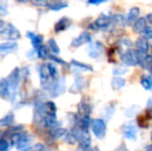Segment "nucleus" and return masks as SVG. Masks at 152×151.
Here are the masks:
<instances>
[{
    "label": "nucleus",
    "mask_w": 152,
    "mask_h": 151,
    "mask_svg": "<svg viewBox=\"0 0 152 151\" xmlns=\"http://www.w3.org/2000/svg\"><path fill=\"white\" fill-rule=\"evenodd\" d=\"M0 12L3 15H5L7 12V2L0 1Z\"/></svg>",
    "instance_id": "ea45409f"
},
{
    "label": "nucleus",
    "mask_w": 152,
    "mask_h": 151,
    "mask_svg": "<svg viewBox=\"0 0 152 151\" xmlns=\"http://www.w3.org/2000/svg\"><path fill=\"white\" fill-rule=\"evenodd\" d=\"M111 22H112V18L110 16H107V15L102 14L94 21L92 24H90L89 28L91 30L97 31V30H102V29H106L110 26Z\"/></svg>",
    "instance_id": "39448f33"
},
{
    "label": "nucleus",
    "mask_w": 152,
    "mask_h": 151,
    "mask_svg": "<svg viewBox=\"0 0 152 151\" xmlns=\"http://www.w3.org/2000/svg\"><path fill=\"white\" fill-rule=\"evenodd\" d=\"M46 65H47V67H48V71H49V74H50L51 78L56 79L57 75H58V71H57L56 66H55L54 64H52V63H48V64H46Z\"/></svg>",
    "instance_id": "473e14b6"
},
{
    "label": "nucleus",
    "mask_w": 152,
    "mask_h": 151,
    "mask_svg": "<svg viewBox=\"0 0 152 151\" xmlns=\"http://www.w3.org/2000/svg\"><path fill=\"white\" fill-rule=\"evenodd\" d=\"M102 53H104V44H102V42H98V40L91 42L90 47H89V49H88L89 57H91V58H93V59H97L102 56Z\"/></svg>",
    "instance_id": "1a4fd4ad"
},
{
    "label": "nucleus",
    "mask_w": 152,
    "mask_h": 151,
    "mask_svg": "<svg viewBox=\"0 0 152 151\" xmlns=\"http://www.w3.org/2000/svg\"><path fill=\"white\" fill-rule=\"evenodd\" d=\"M150 75H151V76H152V69H150Z\"/></svg>",
    "instance_id": "8fccbe9b"
},
{
    "label": "nucleus",
    "mask_w": 152,
    "mask_h": 151,
    "mask_svg": "<svg viewBox=\"0 0 152 151\" xmlns=\"http://www.w3.org/2000/svg\"><path fill=\"white\" fill-rule=\"evenodd\" d=\"M70 25H72V20H70L69 18H67V17H63V18H61L60 20L55 24L54 30H55V32H57V33L62 32V31L66 30Z\"/></svg>",
    "instance_id": "f3484780"
},
{
    "label": "nucleus",
    "mask_w": 152,
    "mask_h": 151,
    "mask_svg": "<svg viewBox=\"0 0 152 151\" xmlns=\"http://www.w3.org/2000/svg\"><path fill=\"white\" fill-rule=\"evenodd\" d=\"M12 95V91L7 79L0 80V97L4 99H8Z\"/></svg>",
    "instance_id": "9b49d317"
},
{
    "label": "nucleus",
    "mask_w": 152,
    "mask_h": 151,
    "mask_svg": "<svg viewBox=\"0 0 152 151\" xmlns=\"http://www.w3.org/2000/svg\"><path fill=\"white\" fill-rule=\"evenodd\" d=\"M12 143H16V147L18 150L29 151V149L31 148L30 145L33 137L26 133H16L12 136Z\"/></svg>",
    "instance_id": "f257e3e1"
},
{
    "label": "nucleus",
    "mask_w": 152,
    "mask_h": 151,
    "mask_svg": "<svg viewBox=\"0 0 152 151\" xmlns=\"http://www.w3.org/2000/svg\"><path fill=\"white\" fill-rule=\"evenodd\" d=\"M146 151H152V145H147L146 146Z\"/></svg>",
    "instance_id": "de8ad7c7"
},
{
    "label": "nucleus",
    "mask_w": 152,
    "mask_h": 151,
    "mask_svg": "<svg viewBox=\"0 0 152 151\" xmlns=\"http://www.w3.org/2000/svg\"><path fill=\"white\" fill-rule=\"evenodd\" d=\"M0 34L4 38H6V39H8V40H12V42H16V40L18 39V38H20L21 36L18 29L12 24H10V23L3 25L2 29L0 30Z\"/></svg>",
    "instance_id": "20e7f679"
},
{
    "label": "nucleus",
    "mask_w": 152,
    "mask_h": 151,
    "mask_svg": "<svg viewBox=\"0 0 152 151\" xmlns=\"http://www.w3.org/2000/svg\"><path fill=\"white\" fill-rule=\"evenodd\" d=\"M142 37L146 38L147 40L152 39V27H147L145 31L142 33Z\"/></svg>",
    "instance_id": "e433bc0d"
},
{
    "label": "nucleus",
    "mask_w": 152,
    "mask_h": 151,
    "mask_svg": "<svg viewBox=\"0 0 152 151\" xmlns=\"http://www.w3.org/2000/svg\"><path fill=\"white\" fill-rule=\"evenodd\" d=\"M120 59L122 62L125 65H127V66H134V65L138 64L136 60V57H134V51H132V50H128V51H126V52L122 53Z\"/></svg>",
    "instance_id": "2eb2a0df"
},
{
    "label": "nucleus",
    "mask_w": 152,
    "mask_h": 151,
    "mask_svg": "<svg viewBox=\"0 0 152 151\" xmlns=\"http://www.w3.org/2000/svg\"><path fill=\"white\" fill-rule=\"evenodd\" d=\"M125 84H126L125 80L122 77H114L112 79V82H111V87H112L113 90L116 91L125 86Z\"/></svg>",
    "instance_id": "4be33fe9"
},
{
    "label": "nucleus",
    "mask_w": 152,
    "mask_h": 151,
    "mask_svg": "<svg viewBox=\"0 0 152 151\" xmlns=\"http://www.w3.org/2000/svg\"><path fill=\"white\" fill-rule=\"evenodd\" d=\"M106 2V0H89L88 4H94V5H98V4H102Z\"/></svg>",
    "instance_id": "c03bdc74"
},
{
    "label": "nucleus",
    "mask_w": 152,
    "mask_h": 151,
    "mask_svg": "<svg viewBox=\"0 0 152 151\" xmlns=\"http://www.w3.org/2000/svg\"><path fill=\"white\" fill-rule=\"evenodd\" d=\"M68 4L64 1H51L48 2V5L47 7L51 10H54V12H58V10H61L63 8L67 7Z\"/></svg>",
    "instance_id": "412c9836"
},
{
    "label": "nucleus",
    "mask_w": 152,
    "mask_h": 151,
    "mask_svg": "<svg viewBox=\"0 0 152 151\" xmlns=\"http://www.w3.org/2000/svg\"><path fill=\"white\" fill-rule=\"evenodd\" d=\"M147 106H148V109L152 112V99L151 98L149 99V101H148V104H147Z\"/></svg>",
    "instance_id": "49530a36"
},
{
    "label": "nucleus",
    "mask_w": 152,
    "mask_h": 151,
    "mask_svg": "<svg viewBox=\"0 0 152 151\" xmlns=\"http://www.w3.org/2000/svg\"><path fill=\"white\" fill-rule=\"evenodd\" d=\"M45 150H46V147L40 143L35 144V145L32 146L30 149H29V151H45Z\"/></svg>",
    "instance_id": "58836bf2"
},
{
    "label": "nucleus",
    "mask_w": 152,
    "mask_h": 151,
    "mask_svg": "<svg viewBox=\"0 0 152 151\" xmlns=\"http://www.w3.org/2000/svg\"><path fill=\"white\" fill-rule=\"evenodd\" d=\"M18 44L16 42H5L0 44V54L7 55L10 53H12L17 51Z\"/></svg>",
    "instance_id": "dca6fc26"
},
{
    "label": "nucleus",
    "mask_w": 152,
    "mask_h": 151,
    "mask_svg": "<svg viewBox=\"0 0 152 151\" xmlns=\"http://www.w3.org/2000/svg\"><path fill=\"white\" fill-rule=\"evenodd\" d=\"M91 112H92V106L90 101L88 99H85L84 97L78 106V114L81 117H84V116H89Z\"/></svg>",
    "instance_id": "4468645a"
},
{
    "label": "nucleus",
    "mask_w": 152,
    "mask_h": 151,
    "mask_svg": "<svg viewBox=\"0 0 152 151\" xmlns=\"http://www.w3.org/2000/svg\"><path fill=\"white\" fill-rule=\"evenodd\" d=\"M90 127L92 129L93 135L95 136L97 139H99V140L104 139L107 133V124L104 119H99V118L92 119Z\"/></svg>",
    "instance_id": "7ed1b4c3"
},
{
    "label": "nucleus",
    "mask_w": 152,
    "mask_h": 151,
    "mask_svg": "<svg viewBox=\"0 0 152 151\" xmlns=\"http://www.w3.org/2000/svg\"><path fill=\"white\" fill-rule=\"evenodd\" d=\"M139 16H140V8H139L138 6L132 7L125 17V25H127V26H132V25L137 22V20L139 19Z\"/></svg>",
    "instance_id": "f8f14e48"
},
{
    "label": "nucleus",
    "mask_w": 152,
    "mask_h": 151,
    "mask_svg": "<svg viewBox=\"0 0 152 151\" xmlns=\"http://www.w3.org/2000/svg\"><path fill=\"white\" fill-rule=\"evenodd\" d=\"M77 126L80 127L83 131H89V126H91V119L90 116H84L81 117L79 121L77 122Z\"/></svg>",
    "instance_id": "aec40b11"
},
{
    "label": "nucleus",
    "mask_w": 152,
    "mask_h": 151,
    "mask_svg": "<svg viewBox=\"0 0 152 151\" xmlns=\"http://www.w3.org/2000/svg\"><path fill=\"white\" fill-rule=\"evenodd\" d=\"M127 73H128V69H126V67L118 66L113 69V75L115 77H120L122 75H126Z\"/></svg>",
    "instance_id": "2f4dec72"
},
{
    "label": "nucleus",
    "mask_w": 152,
    "mask_h": 151,
    "mask_svg": "<svg viewBox=\"0 0 152 151\" xmlns=\"http://www.w3.org/2000/svg\"><path fill=\"white\" fill-rule=\"evenodd\" d=\"M149 117H147V115H140V116L138 117V119H137V122H138L139 126L140 127H144V128H146V127H148V122H149Z\"/></svg>",
    "instance_id": "c756f323"
},
{
    "label": "nucleus",
    "mask_w": 152,
    "mask_h": 151,
    "mask_svg": "<svg viewBox=\"0 0 152 151\" xmlns=\"http://www.w3.org/2000/svg\"><path fill=\"white\" fill-rule=\"evenodd\" d=\"M112 22L115 25H120V24L125 25V17L122 16V15H116V16H114L112 18Z\"/></svg>",
    "instance_id": "72a5a7b5"
},
{
    "label": "nucleus",
    "mask_w": 152,
    "mask_h": 151,
    "mask_svg": "<svg viewBox=\"0 0 152 151\" xmlns=\"http://www.w3.org/2000/svg\"><path fill=\"white\" fill-rule=\"evenodd\" d=\"M122 135L125 139L130 140V141H136L137 137H138V131H137L136 126L132 123H127L124 124L121 127Z\"/></svg>",
    "instance_id": "6e6552de"
},
{
    "label": "nucleus",
    "mask_w": 152,
    "mask_h": 151,
    "mask_svg": "<svg viewBox=\"0 0 152 151\" xmlns=\"http://www.w3.org/2000/svg\"><path fill=\"white\" fill-rule=\"evenodd\" d=\"M36 55H37V57L40 59H47L48 57H50L48 48H47L46 46H42V44L36 50Z\"/></svg>",
    "instance_id": "bb28decb"
},
{
    "label": "nucleus",
    "mask_w": 152,
    "mask_h": 151,
    "mask_svg": "<svg viewBox=\"0 0 152 151\" xmlns=\"http://www.w3.org/2000/svg\"><path fill=\"white\" fill-rule=\"evenodd\" d=\"M141 66L143 67V69H152V55H148L147 56V58L145 59V61L143 62V64L141 65Z\"/></svg>",
    "instance_id": "f704fd0d"
},
{
    "label": "nucleus",
    "mask_w": 152,
    "mask_h": 151,
    "mask_svg": "<svg viewBox=\"0 0 152 151\" xmlns=\"http://www.w3.org/2000/svg\"><path fill=\"white\" fill-rule=\"evenodd\" d=\"M38 71H39V79H40V84H42V87L47 90H49L51 84H52V81H51V76L49 74L48 67L47 65L42 64L39 65V69H38Z\"/></svg>",
    "instance_id": "0eeeda50"
},
{
    "label": "nucleus",
    "mask_w": 152,
    "mask_h": 151,
    "mask_svg": "<svg viewBox=\"0 0 152 151\" xmlns=\"http://www.w3.org/2000/svg\"><path fill=\"white\" fill-rule=\"evenodd\" d=\"M48 46H49V49L51 50V52H52L54 55H57L60 53V49H59L58 44H57V42L55 39L50 38V39L48 40Z\"/></svg>",
    "instance_id": "cd10ccee"
},
{
    "label": "nucleus",
    "mask_w": 152,
    "mask_h": 151,
    "mask_svg": "<svg viewBox=\"0 0 152 151\" xmlns=\"http://www.w3.org/2000/svg\"><path fill=\"white\" fill-rule=\"evenodd\" d=\"M82 80L83 79L82 78H79V79H77L76 80V82H75V87L77 88V90H81V89L84 87V84L82 83Z\"/></svg>",
    "instance_id": "a19ab883"
},
{
    "label": "nucleus",
    "mask_w": 152,
    "mask_h": 151,
    "mask_svg": "<svg viewBox=\"0 0 152 151\" xmlns=\"http://www.w3.org/2000/svg\"><path fill=\"white\" fill-rule=\"evenodd\" d=\"M132 46V42H130L129 39H126V38H123V39L120 40V47L123 48L124 52L129 50V47Z\"/></svg>",
    "instance_id": "c9c22d12"
},
{
    "label": "nucleus",
    "mask_w": 152,
    "mask_h": 151,
    "mask_svg": "<svg viewBox=\"0 0 152 151\" xmlns=\"http://www.w3.org/2000/svg\"><path fill=\"white\" fill-rule=\"evenodd\" d=\"M72 131L75 135V137H76L77 142H78L79 145H80V147L82 148L83 150L90 149L91 137H90L89 131H83V129H81L80 127H78V126H75Z\"/></svg>",
    "instance_id": "f03ea898"
},
{
    "label": "nucleus",
    "mask_w": 152,
    "mask_h": 151,
    "mask_svg": "<svg viewBox=\"0 0 152 151\" xmlns=\"http://www.w3.org/2000/svg\"><path fill=\"white\" fill-rule=\"evenodd\" d=\"M141 85L145 90H151L152 89V79L150 77H143L141 79Z\"/></svg>",
    "instance_id": "c85d7f7f"
},
{
    "label": "nucleus",
    "mask_w": 152,
    "mask_h": 151,
    "mask_svg": "<svg viewBox=\"0 0 152 151\" xmlns=\"http://www.w3.org/2000/svg\"><path fill=\"white\" fill-rule=\"evenodd\" d=\"M134 57H136V60H137V63H138L139 65H142L143 62L145 61V59L147 58V56H148V53L147 52H144V51H141V50H134Z\"/></svg>",
    "instance_id": "393cba45"
},
{
    "label": "nucleus",
    "mask_w": 152,
    "mask_h": 151,
    "mask_svg": "<svg viewBox=\"0 0 152 151\" xmlns=\"http://www.w3.org/2000/svg\"><path fill=\"white\" fill-rule=\"evenodd\" d=\"M50 59L53 61H55L56 63H59V64H66V62L64 60H62V59H60L59 57L55 56V55H50Z\"/></svg>",
    "instance_id": "79ce46f5"
},
{
    "label": "nucleus",
    "mask_w": 152,
    "mask_h": 151,
    "mask_svg": "<svg viewBox=\"0 0 152 151\" xmlns=\"http://www.w3.org/2000/svg\"><path fill=\"white\" fill-rule=\"evenodd\" d=\"M33 5H37V6H47L48 5V2L45 1V0H39V1H32L31 2Z\"/></svg>",
    "instance_id": "37998d69"
},
{
    "label": "nucleus",
    "mask_w": 152,
    "mask_h": 151,
    "mask_svg": "<svg viewBox=\"0 0 152 151\" xmlns=\"http://www.w3.org/2000/svg\"><path fill=\"white\" fill-rule=\"evenodd\" d=\"M66 133H67V131H66L65 128H62V127H58V128H55V129H51V131H49V135H50V137L52 138L53 140L60 139V138L66 136Z\"/></svg>",
    "instance_id": "b1692460"
},
{
    "label": "nucleus",
    "mask_w": 152,
    "mask_h": 151,
    "mask_svg": "<svg viewBox=\"0 0 152 151\" xmlns=\"http://www.w3.org/2000/svg\"><path fill=\"white\" fill-rule=\"evenodd\" d=\"M151 141H152V135H151Z\"/></svg>",
    "instance_id": "3c124183"
},
{
    "label": "nucleus",
    "mask_w": 152,
    "mask_h": 151,
    "mask_svg": "<svg viewBox=\"0 0 152 151\" xmlns=\"http://www.w3.org/2000/svg\"><path fill=\"white\" fill-rule=\"evenodd\" d=\"M147 27H148L147 26V19L146 18H139L138 20H137V22L132 25V30H134V32L139 33V34H142Z\"/></svg>",
    "instance_id": "a211bd4d"
},
{
    "label": "nucleus",
    "mask_w": 152,
    "mask_h": 151,
    "mask_svg": "<svg viewBox=\"0 0 152 151\" xmlns=\"http://www.w3.org/2000/svg\"><path fill=\"white\" fill-rule=\"evenodd\" d=\"M20 78H21V74H20V69H15L14 71H12L8 78H6L8 80V83L10 85V88H12V93L17 90L19 86V82H20Z\"/></svg>",
    "instance_id": "ddd939ff"
},
{
    "label": "nucleus",
    "mask_w": 152,
    "mask_h": 151,
    "mask_svg": "<svg viewBox=\"0 0 152 151\" xmlns=\"http://www.w3.org/2000/svg\"><path fill=\"white\" fill-rule=\"evenodd\" d=\"M12 114H8L6 116H4L2 119H0V126H7V125H10L12 123Z\"/></svg>",
    "instance_id": "7c9ffc66"
},
{
    "label": "nucleus",
    "mask_w": 152,
    "mask_h": 151,
    "mask_svg": "<svg viewBox=\"0 0 152 151\" xmlns=\"http://www.w3.org/2000/svg\"><path fill=\"white\" fill-rule=\"evenodd\" d=\"M114 151H128L127 147H126V145L124 143H122L119 147H117L116 149H115Z\"/></svg>",
    "instance_id": "a18cd8bd"
},
{
    "label": "nucleus",
    "mask_w": 152,
    "mask_h": 151,
    "mask_svg": "<svg viewBox=\"0 0 152 151\" xmlns=\"http://www.w3.org/2000/svg\"><path fill=\"white\" fill-rule=\"evenodd\" d=\"M70 63H72V66L76 67V69H83V71H93V67H92L90 64H86V63L80 62V61L75 60V59H72Z\"/></svg>",
    "instance_id": "a878e982"
},
{
    "label": "nucleus",
    "mask_w": 152,
    "mask_h": 151,
    "mask_svg": "<svg viewBox=\"0 0 152 151\" xmlns=\"http://www.w3.org/2000/svg\"><path fill=\"white\" fill-rule=\"evenodd\" d=\"M91 151H99V150H98V148H96V147H95V148H93V149H92Z\"/></svg>",
    "instance_id": "09e8293b"
},
{
    "label": "nucleus",
    "mask_w": 152,
    "mask_h": 151,
    "mask_svg": "<svg viewBox=\"0 0 152 151\" xmlns=\"http://www.w3.org/2000/svg\"><path fill=\"white\" fill-rule=\"evenodd\" d=\"M8 148H10L8 142L4 139L0 140V151H8Z\"/></svg>",
    "instance_id": "4c0bfd02"
},
{
    "label": "nucleus",
    "mask_w": 152,
    "mask_h": 151,
    "mask_svg": "<svg viewBox=\"0 0 152 151\" xmlns=\"http://www.w3.org/2000/svg\"><path fill=\"white\" fill-rule=\"evenodd\" d=\"M92 39L91 37V34L88 32H82L80 35H78L77 37H75L74 39L72 40V46L74 47V48H79V47L83 46V44H88V42H90Z\"/></svg>",
    "instance_id": "9d476101"
},
{
    "label": "nucleus",
    "mask_w": 152,
    "mask_h": 151,
    "mask_svg": "<svg viewBox=\"0 0 152 151\" xmlns=\"http://www.w3.org/2000/svg\"><path fill=\"white\" fill-rule=\"evenodd\" d=\"M27 36H28L29 39L31 40V44L33 46V48H35L36 50L42 46V40H44L42 35L36 34V33H34V32H30V31H28V32H27Z\"/></svg>",
    "instance_id": "6ab92c4d"
},
{
    "label": "nucleus",
    "mask_w": 152,
    "mask_h": 151,
    "mask_svg": "<svg viewBox=\"0 0 152 151\" xmlns=\"http://www.w3.org/2000/svg\"><path fill=\"white\" fill-rule=\"evenodd\" d=\"M136 44V49L137 50H141V51H144V52H148L149 50V42L146 38L144 37H139L138 39L136 40L134 42Z\"/></svg>",
    "instance_id": "5701e85b"
},
{
    "label": "nucleus",
    "mask_w": 152,
    "mask_h": 151,
    "mask_svg": "<svg viewBox=\"0 0 152 151\" xmlns=\"http://www.w3.org/2000/svg\"><path fill=\"white\" fill-rule=\"evenodd\" d=\"M64 90H65V80H64V78L57 79L56 81H54L51 84L50 88H49V91H50L51 95L53 97L59 96L64 92Z\"/></svg>",
    "instance_id": "423d86ee"
}]
</instances>
